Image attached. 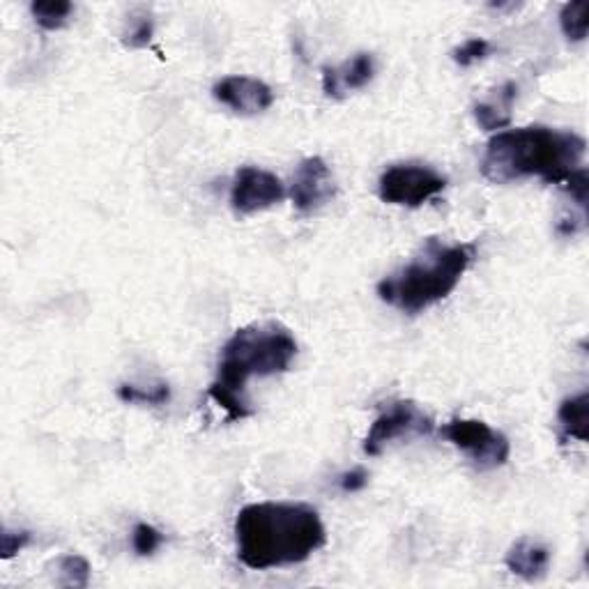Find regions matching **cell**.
<instances>
[{"label":"cell","instance_id":"1","mask_svg":"<svg viewBox=\"0 0 589 589\" xmlns=\"http://www.w3.org/2000/svg\"><path fill=\"white\" fill-rule=\"evenodd\" d=\"M325 541L320 514L304 502H256L235 518L237 559L254 572L299 564Z\"/></svg>","mask_w":589,"mask_h":589},{"label":"cell","instance_id":"2","mask_svg":"<svg viewBox=\"0 0 589 589\" xmlns=\"http://www.w3.org/2000/svg\"><path fill=\"white\" fill-rule=\"evenodd\" d=\"M587 141L576 132L532 125L497 132L484 152L482 176L493 185L541 178L562 185L582 166Z\"/></svg>","mask_w":589,"mask_h":589},{"label":"cell","instance_id":"3","mask_svg":"<svg viewBox=\"0 0 589 589\" xmlns=\"http://www.w3.org/2000/svg\"><path fill=\"white\" fill-rule=\"evenodd\" d=\"M297 357V341L286 327L266 322L247 325L237 330L222 347L216 364V380L210 385V397L231 422L251 417L245 389L251 378H268L288 370Z\"/></svg>","mask_w":589,"mask_h":589},{"label":"cell","instance_id":"4","mask_svg":"<svg viewBox=\"0 0 589 589\" xmlns=\"http://www.w3.org/2000/svg\"><path fill=\"white\" fill-rule=\"evenodd\" d=\"M474 254V245H443L428 237L408 266L378 283V297L403 314H422L456 291Z\"/></svg>","mask_w":589,"mask_h":589},{"label":"cell","instance_id":"5","mask_svg":"<svg viewBox=\"0 0 589 589\" xmlns=\"http://www.w3.org/2000/svg\"><path fill=\"white\" fill-rule=\"evenodd\" d=\"M440 435L453 447L466 451L476 470H497L507 466L511 456L507 435L491 428L482 420H451L440 428Z\"/></svg>","mask_w":589,"mask_h":589},{"label":"cell","instance_id":"6","mask_svg":"<svg viewBox=\"0 0 589 589\" xmlns=\"http://www.w3.org/2000/svg\"><path fill=\"white\" fill-rule=\"evenodd\" d=\"M447 187V178L440 176L438 170L422 164H397L387 168L380 182L378 196L387 205H401V208H420L426 201L435 199Z\"/></svg>","mask_w":589,"mask_h":589},{"label":"cell","instance_id":"7","mask_svg":"<svg viewBox=\"0 0 589 589\" xmlns=\"http://www.w3.org/2000/svg\"><path fill=\"white\" fill-rule=\"evenodd\" d=\"M433 420L414 401H391L370 424L364 451L368 456H380L391 443L403 438H424V435L433 433Z\"/></svg>","mask_w":589,"mask_h":589},{"label":"cell","instance_id":"8","mask_svg":"<svg viewBox=\"0 0 589 589\" xmlns=\"http://www.w3.org/2000/svg\"><path fill=\"white\" fill-rule=\"evenodd\" d=\"M286 199V187L270 170L243 166L231 185V205L237 214L263 212Z\"/></svg>","mask_w":589,"mask_h":589},{"label":"cell","instance_id":"9","mask_svg":"<svg viewBox=\"0 0 589 589\" xmlns=\"http://www.w3.org/2000/svg\"><path fill=\"white\" fill-rule=\"evenodd\" d=\"M334 196L337 182L322 157H309L297 166L291 187V199L297 212L314 214L330 203Z\"/></svg>","mask_w":589,"mask_h":589},{"label":"cell","instance_id":"10","mask_svg":"<svg viewBox=\"0 0 589 589\" xmlns=\"http://www.w3.org/2000/svg\"><path fill=\"white\" fill-rule=\"evenodd\" d=\"M212 97L237 116H258L274 104L270 85L254 76H224L214 83Z\"/></svg>","mask_w":589,"mask_h":589},{"label":"cell","instance_id":"11","mask_svg":"<svg viewBox=\"0 0 589 589\" xmlns=\"http://www.w3.org/2000/svg\"><path fill=\"white\" fill-rule=\"evenodd\" d=\"M376 76V58L374 54H355L353 58L343 60L334 68L322 70V93L332 99H343L355 91L366 89Z\"/></svg>","mask_w":589,"mask_h":589},{"label":"cell","instance_id":"12","mask_svg":"<svg viewBox=\"0 0 589 589\" xmlns=\"http://www.w3.org/2000/svg\"><path fill=\"white\" fill-rule=\"evenodd\" d=\"M507 569L528 582H534L545 576L551 566V551L534 539H518L505 557Z\"/></svg>","mask_w":589,"mask_h":589},{"label":"cell","instance_id":"13","mask_svg":"<svg viewBox=\"0 0 589 589\" xmlns=\"http://www.w3.org/2000/svg\"><path fill=\"white\" fill-rule=\"evenodd\" d=\"M518 95V85L514 81H507L505 85L493 93L491 99L474 104V120L484 129V132H499L511 125V106Z\"/></svg>","mask_w":589,"mask_h":589},{"label":"cell","instance_id":"14","mask_svg":"<svg viewBox=\"0 0 589 589\" xmlns=\"http://www.w3.org/2000/svg\"><path fill=\"white\" fill-rule=\"evenodd\" d=\"M557 424L562 431V440H589V394L580 391L576 397L564 399L557 410Z\"/></svg>","mask_w":589,"mask_h":589},{"label":"cell","instance_id":"15","mask_svg":"<svg viewBox=\"0 0 589 589\" xmlns=\"http://www.w3.org/2000/svg\"><path fill=\"white\" fill-rule=\"evenodd\" d=\"M72 12L74 5L70 0H35L31 5L35 24L45 31H60L70 21Z\"/></svg>","mask_w":589,"mask_h":589},{"label":"cell","instance_id":"16","mask_svg":"<svg viewBox=\"0 0 589 589\" xmlns=\"http://www.w3.org/2000/svg\"><path fill=\"white\" fill-rule=\"evenodd\" d=\"M589 5L585 0H576V3H566L559 12V26L562 33L569 42H582L587 37L589 28Z\"/></svg>","mask_w":589,"mask_h":589},{"label":"cell","instance_id":"17","mask_svg":"<svg viewBox=\"0 0 589 589\" xmlns=\"http://www.w3.org/2000/svg\"><path fill=\"white\" fill-rule=\"evenodd\" d=\"M118 399L125 403H141V405H166L170 399V387L166 382H157L148 389L137 385H120Z\"/></svg>","mask_w":589,"mask_h":589},{"label":"cell","instance_id":"18","mask_svg":"<svg viewBox=\"0 0 589 589\" xmlns=\"http://www.w3.org/2000/svg\"><path fill=\"white\" fill-rule=\"evenodd\" d=\"M152 35H155V21H152L150 14L141 12V14L129 16L127 26L122 31V45L134 51L145 49L152 42Z\"/></svg>","mask_w":589,"mask_h":589},{"label":"cell","instance_id":"19","mask_svg":"<svg viewBox=\"0 0 589 589\" xmlns=\"http://www.w3.org/2000/svg\"><path fill=\"white\" fill-rule=\"evenodd\" d=\"M58 576L62 587H89L91 564L81 555H64L58 559Z\"/></svg>","mask_w":589,"mask_h":589},{"label":"cell","instance_id":"20","mask_svg":"<svg viewBox=\"0 0 589 589\" xmlns=\"http://www.w3.org/2000/svg\"><path fill=\"white\" fill-rule=\"evenodd\" d=\"M491 51H493V47H491L488 39H484V37H470V39L463 42L461 47H456L451 51V58H453L456 64H461V68H470V64L488 58Z\"/></svg>","mask_w":589,"mask_h":589},{"label":"cell","instance_id":"21","mask_svg":"<svg viewBox=\"0 0 589 589\" xmlns=\"http://www.w3.org/2000/svg\"><path fill=\"white\" fill-rule=\"evenodd\" d=\"M162 543H164V534L155 526H148V522H139L132 532V549L141 557L155 555L162 549Z\"/></svg>","mask_w":589,"mask_h":589},{"label":"cell","instance_id":"22","mask_svg":"<svg viewBox=\"0 0 589 589\" xmlns=\"http://www.w3.org/2000/svg\"><path fill=\"white\" fill-rule=\"evenodd\" d=\"M31 541H33V537L28 530H21V532L5 530L3 537H0V557L12 559L16 553L24 551Z\"/></svg>","mask_w":589,"mask_h":589},{"label":"cell","instance_id":"23","mask_svg":"<svg viewBox=\"0 0 589 589\" xmlns=\"http://www.w3.org/2000/svg\"><path fill=\"white\" fill-rule=\"evenodd\" d=\"M366 484H368V472L364 468H353L351 472L341 474L339 479V486L343 493H357L366 488Z\"/></svg>","mask_w":589,"mask_h":589}]
</instances>
